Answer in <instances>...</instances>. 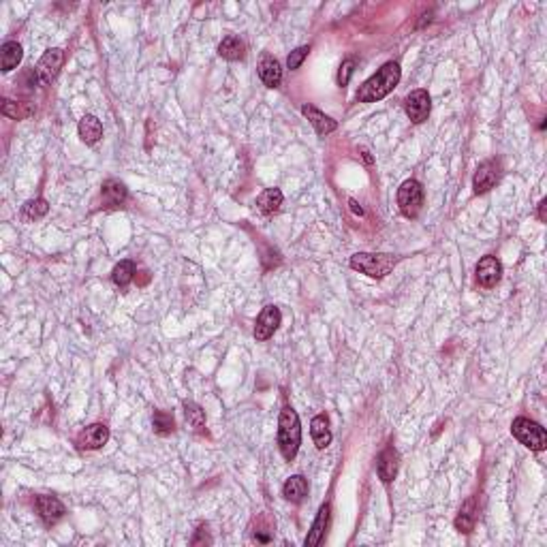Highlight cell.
<instances>
[{
    "mask_svg": "<svg viewBox=\"0 0 547 547\" xmlns=\"http://www.w3.org/2000/svg\"><path fill=\"white\" fill-rule=\"evenodd\" d=\"M21 56H24V50L17 41H7L3 43V48H0V67H3L5 73L13 71L17 64L21 62Z\"/></svg>",
    "mask_w": 547,
    "mask_h": 547,
    "instance_id": "obj_19",
    "label": "cell"
},
{
    "mask_svg": "<svg viewBox=\"0 0 547 547\" xmlns=\"http://www.w3.org/2000/svg\"><path fill=\"white\" fill-rule=\"evenodd\" d=\"M244 43L239 41L237 37H225L223 41H221V46H218V54H221L225 60H242L244 58Z\"/></svg>",
    "mask_w": 547,
    "mask_h": 547,
    "instance_id": "obj_24",
    "label": "cell"
},
{
    "mask_svg": "<svg viewBox=\"0 0 547 547\" xmlns=\"http://www.w3.org/2000/svg\"><path fill=\"white\" fill-rule=\"evenodd\" d=\"M109 441V428L105 424H92L77 434V449H101Z\"/></svg>",
    "mask_w": 547,
    "mask_h": 547,
    "instance_id": "obj_11",
    "label": "cell"
},
{
    "mask_svg": "<svg viewBox=\"0 0 547 547\" xmlns=\"http://www.w3.org/2000/svg\"><path fill=\"white\" fill-rule=\"evenodd\" d=\"M301 114L310 120V124H312L315 130H317V135H321V137L334 133V130L338 128V122H336L334 118L325 116L323 112H319V109L312 107V105H304V107H301Z\"/></svg>",
    "mask_w": 547,
    "mask_h": 547,
    "instance_id": "obj_14",
    "label": "cell"
},
{
    "mask_svg": "<svg viewBox=\"0 0 547 547\" xmlns=\"http://www.w3.org/2000/svg\"><path fill=\"white\" fill-rule=\"evenodd\" d=\"M348 203H351V208H353V212H355V214H361V208H357V201H353V199H351Z\"/></svg>",
    "mask_w": 547,
    "mask_h": 547,
    "instance_id": "obj_33",
    "label": "cell"
},
{
    "mask_svg": "<svg viewBox=\"0 0 547 547\" xmlns=\"http://www.w3.org/2000/svg\"><path fill=\"white\" fill-rule=\"evenodd\" d=\"M34 507H37V513H39V517L43 519L46 526H54V524H58L64 517V513H67V509H64L62 502L56 496H48V494L37 496L34 498Z\"/></svg>",
    "mask_w": 547,
    "mask_h": 547,
    "instance_id": "obj_8",
    "label": "cell"
},
{
    "mask_svg": "<svg viewBox=\"0 0 547 547\" xmlns=\"http://www.w3.org/2000/svg\"><path fill=\"white\" fill-rule=\"evenodd\" d=\"M135 263L133 261H120V263L114 268V272H112V280H114V284H118V287H128L130 282H133V278H135Z\"/></svg>",
    "mask_w": 547,
    "mask_h": 547,
    "instance_id": "obj_28",
    "label": "cell"
},
{
    "mask_svg": "<svg viewBox=\"0 0 547 547\" xmlns=\"http://www.w3.org/2000/svg\"><path fill=\"white\" fill-rule=\"evenodd\" d=\"M50 212V206H48V201L46 199H30V201H26L24 206H21V221L24 223H34V221H39V218H43Z\"/></svg>",
    "mask_w": 547,
    "mask_h": 547,
    "instance_id": "obj_25",
    "label": "cell"
},
{
    "mask_svg": "<svg viewBox=\"0 0 547 547\" xmlns=\"http://www.w3.org/2000/svg\"><path fill=\"white\" fill-rule=\"evenodd\" d=\"M498 178H500V165L496 161L481 163L477 167L475 178H473V190H475V195H484L490 188H494L496 182H498Z\"/></svg>",
    "mask_w": 547,
    "mask_h": 547,
    "instance_id": "obj_10",
    "label": "cell"
},
{
    "mask_svg": "<svg viewBox=\"0 0 547 547\" xmlns=\"http://www.w3.org/2000/svg\"><path fill=\"white\" fill-rule=\"evenodd\" d=\"M400 261L398 255H375V252H357L351 257V268L370 276V278H385L396 263Z\"/></svg>",
    "mask_w": 547,
    "mask_h": 547,
    "instance_id": "obj_3",
    "label": "cell"
},
{
    "mask_svg": "<svg viewBox=\"0 0 547 547\" xmlns=\"http://www.w3.org/2000/svg\"><path fill=\"white\" fill-rule=\"evenodd\" d=\"M301 445V426L297 412L291 406H284L278 417V447L284 459H293Z\"/></svg>",
    "mask_w": 547,
    "mask_h": 547,
    "instance_id": "obj_2",
    "label": "cell"
},
{
    "mask_svg": "<svg viewBox=\"0 0 547 547\" xmlns=\"http://www.w3.org/2000/svg\"><path fill=\"white\" fill-rule=\"evenodd\" d=\"M259 77L263 81L268 88H278L282 81V67L280 62L272 56H266L259 64Z\"/></svg>",
    "mask_w": 547,
    "mask_h": 547,
    "instance_id": "obj_17",
    "label": "cell"
},
{
    "mask_svg": "<svg viewBox=\"0 0 547 547\" xmlns=\"http://www.w3.org/2000/svg\"><path fill=\"white\" fill-rule=\"evenodd\" d=\"M398 466H400V455L393 447H387L381 455H379V462H377V473L381 477L383 484H391L393 477L398 473Z\"/></svg>",
    "mask_w": 547,
    "mask_h": 547,
    "instance_id": "obj_15",
    "label": "cell"
},
{
    "mask_svg": "<svg viewBox=\"0 0 547 547\" xmlns=\"http://www.w3.org/2000/svg\"><path fill=\"white\" fill-rule=\"evenodd\" d=\"M77 130H79L81 141H83V143H88V146H95V143L103 137V124H101V120H99L97 116H92V114H86V116L79 120Z\"/></svg>",
    "mask_w": 547,
    "mask_h": 547,
    "instance_id": "obj_18",
    "label": "cell"
},
{
    "mask_svg": "<svg viewBox=\"0 0 547 547\" xmlns=\"http://www.w3.org/2000/svg\"><path fill=\"white\" fill-rule=\"evenodd\" d=\"M101 197H103V206L105 208H118V206H122L126 201L128 190L118 180H107L101 186Z\"/></svg>",
    "mask_w": 547,
    "mask_h": 547,
    "instance_id": "obj_16",
    "label": "cell"
},
{
    "mask_svg": "<svg viewBox=\"0 0 547 547\" xmlns=\"http://www.w3.org/2000/svg\"><path fill=\"white\" fill-rule=\"evenodd\" d=\"M400 77H402L400 64L393 62V60L385 62L375 75L361 83V88L357 90V101L359 103H377V101L385 99L398 86Z\"/></svg>",
    "mask_w": 547,
    "mask_h": 547,
    "instance_id": "obj_1",
    "label": "cell"
},
{
    "mask_svg": "<svg viewBox=\"0 0 547 547\" xmlns=\"http://www.w3.org/2000/svg\"><path fill=\"white\" fill-rule=\"evenodd\" d=\"M310 434H312V441H315L317 449L330 447V443H332V430H330V421H327L325 415H317V417L312 419Z\"/></svg>",
    "mask_w": 547,
    "mask_h": 547,
    "instance_id": "obj_21",
    "label": "cell"
},
{
    "mask_svg": "<svg viewBox=\"0 0 547 547\" xmlns=\"http://www.w3.org/2000/svg\"><path fill=\"white\" fill-rule=\"evenodd\" d=\"M308 494V481H306L301 475H293L289 477L287 481H284V486H282V496L287 498L289 502H301L304 496Z\"/></svg>",
    "mask_w": 547,
    "mask_h": 547,
    "instance_id": "obj_20",
    "label": "cell"
},
{
    "mask_svg": "<svg viewBox=\"0 0 547 547\" xmlns=\"http://www.w3.org/2000/svg\"><path fill=\"white\" fill-rule=\"evenodd\" d=\"M430 107H432V101H430L428 90H412L404 99V112L410 118V122H415V124H421L428 120Z\"/></svg>",
    "mask_w": 547,
    "mask_h": 547,
    "instance_id": "obj_7",
    "label": "cell"
},
{
    "mask_svg": "<svg viewBox=\"0 0 547 547\" xmlns=\"http://www.w3.org/2000/svg\"><path fill=\"white\" fill-rule=\"evenodd\" d=\"M152 426H155V432L157 434H171L173 432V415L171 412H165V410H157L155 417H152Z\"/></svg>",
    "mask_w": 547,
    "mask_h": 547,
    "instance_id": "obj_29",
    "label": "cell"
},
{
    "mask_svg": "<svg viewBox=\"0 0 547 547\" xmlns=\"http://www.w3.org/2000/svg\"><path fill=\"white\" fill-rule=\"evenodd\" d=\"M184 417H186V424L192 432H206V412L201 410L199 404L195 402H184Z\"/></svg>",
    "mask_w": 547,
    "mask_h": 547,
    "instance_id": "obj_26",
    "label": "cell"
},
{
    "mask_svg": "<svg viewBox=\"0 0 547 547\" xmlns=\"http://www.w3.org/2000/svg\"><path fill=\"white\" fill-rule=\"evenodd\" d=\"M308 54H310V48H308V46H301V48L293 50V52L289 54V58H287V67H289L291 71L299 69V67H301V62H304L306 58H308Z\"/></svg>",
    "mask_w": 547,
    "mask_h": 547,
    "instance_id": "obj_30",
    "label": "cell"
},
{
    "mask_svg": "<svg viewBox=\"0 0 547 547\" xmlns=\"http://www.w3.org/2000/svg\"><path fill=\"white\" fill-rule=\"evenodd\" d=\"M62 64H64V52L58 50V48L48 50L46 54L41 56V60L37 62L34 75H37V79H39L43 86H48V83H52V81L58 77V73H60V69H62Z\"/></svg>",
    "mask_w": 547,
    "mask_h": 547,
    "instance_id": "obj_6",
    "label": "cell"
},
{
    "mask_svg": "<svg viewBox=\"0 0 547 547\" xmlns=\"http://www.w3.org/2000/svg\"><path fill=\"white\" fill-rule=\"evenodd\" d=\"M475 521H477V502H475V498H468L464 502V507L459 509L457 517H455V528L459 533L468 535L475 528Z\"/></svg>",
    "mask_w": 547,
    "mask_h": 547,
    "instance_id": "obj_22",
    "label": "cell"
},
{
    "mask_svg": "<svg viewBox=\"0 0 547 547\" xmlns=\"http://www.w3.org/2000/svg\"><path fill=\"white\" fill-rule=\"evenodd\" d=\"M280 206H282V192L278 188H266L257 197V208L268 216L278 212Z\"/></svg>",
    "mask_w": 547,
    "mask_h": 547,
    "instance_id": "obj_23",
    "label": "cell"
},
{
    "mask_svg": "<svg viewBox=\"0 0 547 547\" xmlns=\"http://www.w3.org/2000/svg\"><path fill=\"white\" fill-rule=\"evenodd\" d=\"M545 208H547V201L543 199V201L539 203V221H541V223H545Z\"/></svg>",
    "mask_w": 547,
    "mask_h": 547,
    "instance_id": "obj_32",
    "label": "cell"
},
{
    "mask_svg": "<svg viewBox=\"0 0 547 547\" xmlns=\"http://www.w3.org/2000/svg\"><path fill=\"white\" fill-rule=\"evenodd\" d=\"M355 71V60L353 58H346L342 64H340V71H338V86H346L351 81V75Z\"/></svg>",
    "mask_w": 547,
    "mask_h": 547,
    "instance_id": "obj_31",
    "label": "cell"
},
{
    "mask_svg": "<svg viewBox=\"0 0 547 547\" xmlns=\"http://www.w3.org/2000/svg\"><path fill=\"white\" fill-rule=\"evenodd\" d=\"M502 276V266H500V261L492 255L484 257L479 261V266H477V282L481 284L484 289H492L498 284Z\"/></svg>",
    "mask_w": 547,
    "mask_h": 547,
    "instance_id": "obj_12",
    "label": "cell"
},
{
    "mask_svg": "<svg viewBox=\"0 0 547 547\" xmlns=\"http://www.w3.org/2000/svg\"><path fill=\"white\" fill-rule=\"evenodd\" d=\"M3 114L13 120H26L34 114V107L28 103H15L11 99H3Z\"/></svg>",
    "mask_w": 547,
    "mask_h": 547,
    "instance_id": "obj_27",
    "label": "cell"
},
{
    "mask_svg": "<svg viewBox=\"0 0 547 547\" xmlns=\"http://www.w3.org/2000/svg\"><path fill=\"white\" fill-rule=\"evenodd\" d=\"M511 434L515 439L524 445L528 447L530 451H543L547 447V434H545V428L528 417H517L513 419L511 424Z\"/></svg>",
    "mask_w": 547,
    "mask_h": 547,
    "instance_id": "obj_4",
    "label": "cell"
},
{
    "mask_svg": "<svg viewBox=\"0 0 547 547\" xmlns=\"http://www.w3.org/2000/svg\"><path fill=\"white\" fill-rule=\"evenodd\" d=\"M330 505H325L319 509V513H317V517H315V521H312V528L308 530V537H306V541H304V545L306 547H317V545H321V541L325 539V533H327V526H330Z\"/></svg>",
    "mask_w": 547,
    "mask_h": 547,
    "instance_id": "obj_13",
    "label": "cell"
},
{
    "mask_svg": "<svg viewBox=\"0 0 547 547\" xmlns=\"http://www.w3.org/2000/svg\"><path fill=\"white\" fill-rule=\"evenodd\" d=\"M398 206L406 218H417L424 208V188L417 180H406L398 188Z\"/></svg>",
    "mask_w": 547,
    "mask_h": 547,
    "instance_id": "obj_5",
    "label": "cell"
},
{
    "mask_svg": "<svg viewBox=\"0 0 547 547\" xmlns=\"http://www.w3.org/2000/svg\"><path fill=\"white\" fill-rule=\"evenodd\" d=\"M282 321V315L276 306H266L261 315L257 317V323H255V338L259 342H266L274 336V332L278 330V325Z\"/></svg>",
    "mask_w": 547,
    "mask_h": 547,
    "instance_id": "obj_9",
    "label": "cell"
}]
</instances>
